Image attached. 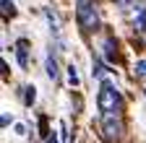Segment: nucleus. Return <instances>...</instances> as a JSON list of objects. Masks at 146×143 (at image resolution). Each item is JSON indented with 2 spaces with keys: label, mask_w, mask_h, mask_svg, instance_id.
Instances as JSON below:
<instances>
[{
  "label": "nucleus",
  "mask_w": 146,
  "mask_h": 143,
  "mask_svg": "<svg viewBox=\"0 0 146 143\" xmlns=\"http://www.w3.org/2000/svg\"><path fill=\"white\" fill-rule=\"evenodd\" d=\"M97 107L102 115H120L123 112V94L112 81H102L99 83V94H97Z\"/></svg>",
  "instance_id": "1"
},
{
  "label": "nucleus",
  "mask_w": 146,
  "mask_h": 143,
  "mask_svg": "<svg viewBox=\"0 0 146 143\" xmlns=\"http://www.w3.org/2000/svg\"><path fill=\"white\" fill-rule=\"evenodd\" d=\"M99 128H102V135L107 143H117L125 133V125H123V117L120 115H102L99 117Z\"/></svg>",
  "instance_id": "2"
},
{
  "label": "nucleus",
  "mask_w": 146,
  "mask_h": 143,
  "mask_svg": "<svg viewBox=\"0 0 146 143\" xmlns=\"http://www.w3.org/2000/svg\"><path fill=\"white\" fill-rule=\"evenodd\" d=\"M58 76H60V70H58V60H55L52 52H47V78H50V81H58Z\"/></svg>",
  "instance_id": "3"
},
{
  "label": "nucleus",
  "mask_w": 146,
  "mask_h": 143,
  "mask_svg": "<svg viewBox=\"0 0 146 143\" xmlns=\"http://www.w3.org/2000/svg\"><path fill=\"white\" fill-rule=\"evenodd\" d=\"M24 101H26L29 107L36 101V88H34V86H26V88H24Z\"/></svg>",
  "instance_id": "4"
},
{
  "label": "nucleus",
  "mask_w": 146,
  "mask_h": 143,
  "mask_svg": "<svg viewBox=\"0 0 146 143\" xmlns=\"http://www.w3.org/2000/svg\"><path fill=\"white\" fill-rule=\"evenodd\" d=\"M104 55H107V60H115V57H117V49H115V42H112V39L104 42Z\"/></svg>",
  "instance_id": "5"
},
{
  "label": "nucleus",
  "mask_w": 146,
  "mask_h": 143,
  "mask_svg": "<svg viewBox=\"0 0 146 143\" xmlns=\"http://www.w3.org/2000/svg\"><path fill=\"white\" fill-rule=\"evenodd\" d=\"M65 70H68V83L70 86H78L81 81H78V73H76V65H68Z\"/></svg>",
  "instance_id": "6"
},
{
  "label": "nucleus",
  "mask_w": 146,
  "mask_h": 143,
  "mask_svg": "<svg viewBox=\"0 0 146 143\" xmlns=\"http://www.w3.org/2000/svg\"><path fill=\"white\" fill-rule=\"evenodd\" d=\"M91 76H94V78H99V81H104L102 76H104V68H102V63L99 60H94V63H91Z\"/></svg>",
  "instance_id": "7"
},
{
  "label": "nucleus",
  "mask_w": 146,
  "mask_h": 143,
  "mask_svg": "<svg viewBox=\"0 0 146 143\" xmlns=\"http://www.w3.org/2000/svg\"><path fill=\"white\" fill-rule=\"evenodd\" d=\"M3 16H5V18H8V16H11V18L16 16V5L11 3V0H3Z\"/></svg>",
  "instance_id": "8"
},
{
  "label": "nucleus",
  "mask_w": 146,
  "mask_h": 143,
  "mask_svg": "<svg viewBox=\"0 0 146 143\" xmlns=\"http://www.w3.org/2000/svg\"><path fill=\"white\" fill-rule=\"evenodd\" d=\"M133 70H136V76H138V78H146V60H138Z\"/></svg>",
  "instance_id": "9"
},
{
  "label": "nucleus",
  "mask_w": 146,
  "mask_h": 143,
  "mask_svg": "<svg viewBox=\"0 0 146 143\" xmlns=\"http://www.w3.org/2000/svg\"><path fill=\"white\" fill-rule=\"evenodd\" d=\"M16 133H18V135H26V125L18 122V125H16Z\"/></svg>",
  "instance_id": "10"
},
{
  "label": "nucleus",
  "mask_w": 146,
  "mask_h": 143,
  "mask_svg": "<svg viewBox=\"0 0 146 143\" xmlns=\"http://www.w3.org/2000/svg\"><path fill=\"white\" fill-rule=\"evenodd\" d=\"M44 143H58V138H55V135H47V138H44Z\"/></svg>",
  "instance_id": "11"
},
{
  "label": "nucleus",
  "mask_w": 146,
  "mask_h": 143,
  "mask_svg": "<svg viewBox=\"0 0 146 143\" xmlns=\"http://www.w3.org/2000/svg\"><path fill=\"white\" fill-rule=\"evenodd\" d=\"M115 3H120V5H128V3H131V0H115Z\"/></svg>",
  "instance_id": "12"
},
{
  "label": "nucleus",
  "mask_w": 146,
  "mask_h": 143,
  "mask_svg": "<svg viewBox=\"0 0 146 143\" xmlns=\"http://www.w3.org/2000/svg\"><path fill=\"white\" fill-rule=\"evenodd\" d=\"M141 86H143V94H146V78H141Z\"/></svg>",
  "instance_id": "13"
}]
</instances>
